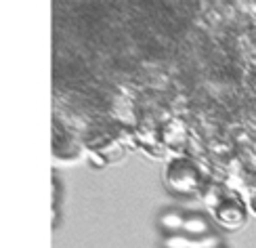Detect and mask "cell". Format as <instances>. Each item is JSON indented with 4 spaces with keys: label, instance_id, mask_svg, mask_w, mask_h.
Wrapping results in <instances>:
<instances>
[{
    "label": "cell",
    "instance_id": "obj_11",
    "mask_svg": "<svg viewBox=\"0 0 256 248\" xmlns=\"http://www.w3.org/2000/svg\"><path fill=\"white\" fill-rule=\"evenodd\" d=\"M218 248H220V246H218Z\"/></svg>",
    "mask_w": 256,
    "mask_h": 248
},
{
    "label": "cell",
    "instance_id": "obj_2",
    "mask_svg": "<svg viewBox=\"0 0 256 248\" xmlns=\"http://www.w3.org/2000/svg\"><path fill=\"white\" fill-rule=\"evenodd\" d=\"M164 183L174 196L196 198V196H202L206 179L202 175L196 160H191L187 156H178L168 162L166 172H164Z\"/></svg>",
    "mask_w": 256,
    "mask_h": 248
},
{
    "label": "cell",
    "instance_id": "obj_5",
    "mask_svg": "<svg viewBox=\"0 0 256 248\" xmlns=\"http://www.w3.org/2000/svg\"><path fill=\"white\" fill-rule=\"evenodd\" d=\"M162 128V141L166 149H178V147H187L189 141V133L185 124L176 120V118H168V120L160 126Z\"/></svg>",
    "mask_w": 256,
    "mask_h": 248
},
{
    "label": "cell",
    "instance_id": "obj_10",
    "mask_svg": "<svg viewBox=\"0 0 256 248\" xmlns=\"http://www.w3.org/2000/svg\"><path fill=\"white\" fill-rule=\"evenodd\" d=\"M248 206L256 214V189H250V198H248Z\"/></svg>",
    "mask_w": 256,
    "mask_h": 248
},
{
    "label": "cell",
    "instance_id": "obj_8",
    "mask_svg": "<svg viewBox=\"0 0 256 248\" xmlns=\"http://www.w3.org/2000/svg\"><path fill=\"white\" fill-rule=\"evenodd\" d=\"M187 214L180 210H166L160 214V227L164 229L166 235H180L185 231Z\"/></svg>",
    "mask_w": 256,
    "mask_h": 248
},
{
    "label": "cell",
    "instance_id": "obj_6",
    "mask_svg": "<svg viewBox=\"0 0 256 248\" xmlns=\"http://www.w3.org/2000/svg\"><path fill=\"white\" fill-rule=\"evenodd\" d=\"M52 149H55V156H57V158L74 160V158H78V154H80V143H78V139L74 137L72 133H68V131L59 133V131H57V126H55V137H52Z\"/></svg>",
    "mask_w": 256,
    "mask_h": 248
},
{
    "label": "cell",
    "instance_id": "obj_7",
    "mask_svg": "<svg viewBox=\"0 0 256 248\" xmlns=\"http://www.w3.org/2000/svg\"><path fill=\"white\" fill-rule=\"evenodd\" d=\"M210 229H212V225H210V219L204 217V214H200V212H191L187 214V221H185V235H189V238H210Z\"/></svg>",
    "mask_w": 256,
    "mask_h": 248
},
{
    "label": "cell",
    "instance_id": "obj_1",
    "mask_svg": "<svg viewBox=\"0 0 256 248\" xmlns=\"http://www.w3.org/2000/svg\"><path fill=\"white\" fill-rule=\"evenodd\" d=\"M202 200L208 206L212 219L225 229H238L248 219V202L220 181H210L202 189Z\"/></svg>",
    "mask_w": 256,
    "mask_h": 248
},
{
    "label": "cell",
    "instance_id": "obj_9",
    "mask_svg": "<svg viewBox=\"0 0 256 248\" xmlns=\"http://www.w3.org/2000/svg\"><path fill=\"white\" fill-rule=\"evenodd\" d=\"M88 156H90V162L94 164V166H105V164H108V160H105V158H101L99 154H94V152H88Z\"/></svg>",
    "mask_w": 256,
    "mask_h": 248
},
{
    "label": "cell",
    "instance_id": "obj_3",
    "mask_svg": "<svg viewBox=\"0 0 256 248\" xmlns=\"http://www.w3.org/2000/svg\"><path fill=\"white\" fill-rule=\"evenodd\" d=\"M84 143H86L88 152H94V154H99L101 158L108 160V164L116 162V160H120L124 156V145L118 141V137L114 133L94 131V133L86 135Z\"/></svg>",
    "mask_w": 256,
    "mask_h": 248
},
{
    "label": "cell",
    "instance_id": "obj_4",
    "mask_svg": "<svg viewBox=\"0 0 256 248\" xmlns=\"http://www.w3.org/2000/svg\"><path fill=\"white\" fill-rule=\"evenodd\" d=\"M132 133H134V139H136V145L143 147L145 152H149L152 156L160 158V156H164L168 152L164 141H162V128H160L152 118L141 120V124H138Z\"/></svg>",
    "mask_w": 256,
    "mask_h": 248
}]
</instances>
